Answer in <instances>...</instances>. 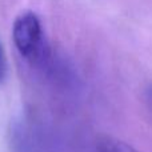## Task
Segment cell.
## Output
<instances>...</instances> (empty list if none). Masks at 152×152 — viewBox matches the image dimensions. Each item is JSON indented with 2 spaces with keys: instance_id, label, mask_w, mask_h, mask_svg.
Masks as SVG:
<instances>
[{
  "instance_id": "cell-3",
  "label": "cell",
  "mask_w": 152,
  "mask_h": 152,
  "mask_svg": "<svg viewBox=\"0 0 152 152\" xmlns=\"http://www.w3.org/2000/svg\"><path fill=\"white\" fill-rule=\"evenodd\" d=\"M3 75V53H1V47H0V77Z\"/></svg>"
},
{
  "instance_id": "cell-1",
  "label": "cell",
  "mask_w": 152,
  "mask_h": 152,
  "mask_svg": "<svg viewBox=\"0 0 152 152\" xmlns=\"http://www.w3.org/2000/svg\"><path fill=\"white\" fill-rule=\"evenodd\" d=\"M12 37L18 51L26 59L36 61L44 55L45 44L40 20L35 13L26 12L13 23Z\"/></svg>"
},
{
  "instance_id": "cell-2",
  "label": "cell",
  "mask_w": 152,
  "mask_h": 152,
  "mask_svg": "<svg viewBox=\"0 0 152 152\" xmlns=\"http://www.w3.org/2000/svg\"><path fill=\"white\" fill-rule=\"evenodd\" d=\"M95 152H137L127 143L112 137H103L96 143Z\"/></svg>"
},
{
  "instance_id": "cell-4",
  "label": "cell",
  "mask_w": 152,
  "mask_h": 152,
  "mask_svg": "<svg viewBox=\"0 0 152 152\" xmlns=\"http://www.w3.org/2000/svg\"><path fill=\"white\" fill-rule=\"evenodd\" d=\"M151 104H152V92H151Z\"/></svg>"
}]
</instances>
